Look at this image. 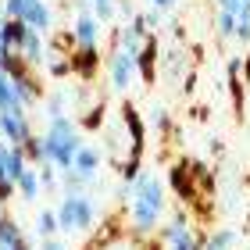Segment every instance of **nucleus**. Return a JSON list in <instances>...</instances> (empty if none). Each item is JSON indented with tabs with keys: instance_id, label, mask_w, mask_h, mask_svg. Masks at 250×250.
I'll use <instances>...</instances> for the list:
<instances>
[{
	"instance_id": "1",
	"label": "nucleus",
	"mask_w": 250,
	"mask_h": 250,
	"mask_svg": "<svg viewBox=\"0 0 250 250\" xmlns=\"http://www.w3.org/2000/svg\"><path fill=\"white\" fill-rule=\"evenodd\" d=\"M161 214H165V183L143 172L132 183V200L125 208V222L132 225V236H150L161 225Z\"/></svg>"
},
{
	"instance_id": "2",
	"label": "nucleus",
	"mask_w": 250,
	"mask_h": 250,
	"mask_svg": "<svg viewBox=\"0 0 250 250\" xmlns=\"http://www.w3.org/2000/svg\"><path fill=\"white\" fill-rule=\"evenodd\" d=\"M43 136V150H47V161L58 165L61 172H72L75 154L83 146V132L72 118H50V125L40 132Z\"/></svg>"
},
{
	"instance_id": "3",
	"label": "nucleus",
	"mask_w": 250,
	"mask_h": 250,
	"mask_svg": "<svg viewBox=\"0 0 250 250\" xmlns=\"http://www.w3.org/2000/svg\"><path fill=\"white\" fill-rule=\"evenodd\" d=\"M100 222L97 214V204L86 197H61V208H58V225L61 232H93Z\"/></svg>"
},
{
	"instance_id": "4",
	"label": "nucleus",
	"mask_w": 250,
	"mask_h": 250,
	"mask_svg": "<svg viewBox=\"0 0 250 250\" xmlns=\"http://www.w3.org/2000/svg\"><path fill=\"white\" fill-rule=\"evenodd\" d=\"M168 189L175 193V200L183 204H197L200 200V189H197V179H193V157H179V161L168 168Z\"/></svg>"
},
{
	"instance_id": "5",
	"label": "nucleus",
	"mask_w": 250,
	"mask_h": 250,
	"mask_svg": "<svg viewBox=\"0 0 250 250\" xmlns=\"http://www.w3.org/2000/svg\"><path fill=\"white\" fill-rule=\"evenodd\" d=\"M68 61H72V75L79 83H93L100 75V68L107 64V58L100 54V47H75L68 54Z\"/></svg>"
},
{
	"instance_id": "6",
	"label": "nucleus",
	"mask_w": 250,
	"mask_h": 250,
	"mask_svg": "<svg viewBox=\"0 0 250 250\" xmlns=\"http://www.w3.org/2000/svg\"><path fill=\"white\" fill-rule=\"evenodd\" d=\"M107 83H111V89L115 93H125L129 89V83H132V75H136V58L132 54H125V50H111L107 54Z\"/></svg>"
},
{
	"instance_id": "7",
	"label": "nucleus",
	"mask_w": 250,
	"mask_h": 250,
	"mask_svg": "<svg viewBox=\"0 0 250 250\" xmlns=\"http://www.w3.org/2000/svg\"><path fill=\"white\" fill-rule=\"evenodd\" d=\"M122 122H125V132H129V157H140L143 161V146H146V122L143 115L136 111L132 100H122Z\"/></svg>"
},
{
	"instance_id": "8",
	"label": "nucleus",
	"mask_w": 250,
	"mask_h": 250,
	"mask_svg": "<svg viewBox=\"0 0 250 250\" xmlns=\"http://www.w3.org/2000/svg\"><path fill=\"white\" fill-rule=\"evenodd\" d=\"M32 136V122H29V111H0V140L21 146Z\"/></svg>"
},
{
	"instance_id": "9",
	"label": "nucleus",
	"mask_w": 250,
	"mask_h": 250,
	"mask_svg": "<svg viewBox=\"0 0 250 250\" xmlns=\"http://www.w3.org/2000/svg\"><path fill=\"white\" fill-rule=\"evenodd\" d=\"M157 68H161V40L150 32V36L143 40V50L136 54V75L150 86L154 79H157Z\"/></svg>"
},
{
	"instance_id": "10",
	"label": "nucleus",
	"mask_w": 250,
	"mask_h": 250,
	"mask_svg": "<svg viewBox=\"0 0 250 250\" xmlns=\"http://www.w3.org/2000/svg\"><path fill=\"white\" fill-rule=\"evenodd\" d=\"M15 89H18V104L21 107H36L40 100H47V89H43V72H29V75H21L15 79Z\"/></svg>"
},
{
	"instance_id": "11",
	"label": "nucleus",
	"mask_w": 250,
	"mask_h": 250,
	"mask_svg": "<svg viewBox=\"0 0 250 250\" xmlns=\"http://www.w3.org/2000/svg\"><path fill=\"white\" fill-rule=\"evenodd\" d=\"M165 250H204L208 247V232L200 229H165Z\"/></svg>"
},
{
	"instance_id": "12",
	"label": "nucleus",
	"mask_w": 250,
	"mask_h": 250,
	"mask_svg": "<svg viewBox=\"0 0 250 250\" xmlns=\"http://www.w3.org/2000/svg\"><path fill=\"white\" fill-rule=\"evenodd\" d=\"M75 43H79V47H100V21H97V15H93V11H79V15H75Z\"/></svg>"
},
{
	"instance_id": "13",
	"label": "nucleus",
	"mask_w": 250,
	"mask_h": 250,
	"mask_svg": "<svg viewBox=\"0 0 250 250\" xmlns=\"http://www.w3.org/2000/svg\"><path fill=\"white\" fill-rule=\"evenodd\" d=\"M0 168H4L7 179H15V183H18V175L29 168L25 150H21V146H15V143H7V140H0Z\"/></svg>"
},
{
	"instance_id": "14",
	"label": "nucleus",
	"mask_w": 250,
	"mask_h": 250,
	"mask_svg": "<svg viewBox=\"0 0 250 250\" xmlns=\"http://www.w3.org/2000/svg\"><path fill=\"white\" fill-rule=\"evenodd\" d=\"M100 161H104V154H100L97 146H86V143H83V146H79V154H75L72 172H79L89 186H93V183H97V168H100Z\"/></svg>"
},
{
	"instance_id": "15",
	"label": "nucleus",
	"mask_w": 250,
	"mask_h": 250,
	"mask_svg": "<svg viewBox=\"0 0 250 250\" xmlns=\"http://www.w3.org/2000/svg\"><path fill=\"white\" fill-rule=\"evenodd\" d=\"M21 21H25L29 29L50 32V29H54V11H50L47 0H29V4H25V15H21Z\"/></svg>"
},
{
	"instance_id": "16",
	"label": "nucleus",
	"mask_w": 250,
	"mask_h": 250,
	"mask_svg": "<svg viewBox=\"0 0 250 250\" xmlns=\"http://www.w3.org/2000/svg\"><path fill=\"white\" fill-rule=\"evenodd\" d=\"M29 36V25L21 18H0V40L7 50H21V43Z\"/></svg>"
},
{
	"instance_id": "17",
	"label": "nucleus",
	"mask_w": 250,
	"mask_h": 250,
	"mask_svg": "<svg viewBox=\"0 0 250 250\" xmlns=\"http://www.w3.org/2000/svg\"><path fill=\"white\" fill-rule=\"evenodd\" d=\"M40 189H43V183H40V168H36V165H29L25 172L18 175V193H21L25 200H36V197H40Z\"/></svg>"
},
{
	"instance_id": "18",
	"label": "nucleus",
	"mask_w": 250,
	"mask_h": 250,
	"mask_svg": "<svg viewBox=\"0 0 250 250\" xmlns=\"http://www.w3.org/2000/svg\"><path fill=\"white\" fill-rule=\"evenodd\" d=\"M0 68L11 75V79H21V75H29V72H36L25 58H21V50H4V61H0Z\"/></svg>"
},
{
	"instance_id": "19",
	"label": "nucleus",
	"mask_w": 250,
	"mask_h": 250,
	"mask_svg": "<svg viewBox=\"0 0 250 250\" xmlns=\"http://www.w3.org/2000/svg\"><path fill=\"white\" fill-rule=\"evenodd\" d=\"M36 232H40V240L61 236V225H58V208H43V211L36 214Z\"/></svg>"
},
{
	"instance_id": "20",
	"label": "nucleus",
	"mask_w": 250,
	"mask_h": 250,
	"mask_svg": "<svg viewBox=\"0 0 250 250\" xmlns=\"http://www.w3.org/2000/svg\"><path fill=\"white\" fill-rule=\"evenodd\" d=\"M104 115H107V104H104V100H97L93 107H86V111H83V118H79V129H86V132L104 129Z\"/></svg>"
},
{
	"instance_id": "21",
	"label": "nucleus",
	"mask_w": 250,
	"mask_h": 250,
	"mask_svg": "<svg viewBox=\"0 0 250 250\" xmlns=\"http://www.w3.org/2000/svg\"><path fill=\"white\" fill-rule=\"evenodd\" d=\"M25 232H21V225L15 218H4L0 222V247H25Z\"/></svg>"
},
{
	"instance_id": "22",
	"label": "nucleus",
	"mask_w": 250,
	"mask_h": 250,
	"mask_svg": "<svg viewBox=\"0 0 250 250\" xmlns=\"http://www.w3.org/2000/svg\"><path fill=\"white\" fill-rule=\"evenodd\" d=\"M115 172H118L122 183H136L143 175V161L140 157H122V161H115Z\"/></svg>"
},
{
	"instance_id": "23",
	"label": "nucleus",
	"mask_w": 250,
	"mask_h": 250,
	"mask_svg": "<svg viewBox=\"0 0 250 250\" xmlns=\"http://www.w3.org/2000/svg\"><path fill=\"white\" fill-rule=\"evenodd\" d=\"M193 179H197L200 197H211V193H214V172L204 161H193Z\"/></svg>"
},
{
	"instance_id": "24",
	"label": "nucleus",
	"mask_w": 250,
	"mask_h": 250,
	"mask_svg": "<svg viewBox=\"0 0 250 250\" xmlns=\"http://www.w3.org/2000/svg\"><path fill=\"white\" fill-rule=\"evenodd\" d=\"M21 150H25L29 165H43V161H47V150H43V136H40V132H32L29 140L21 143Z\"/></svg>"
},
{
	"instance_id": "25",
	"label": "nucleus",
	"mask_w": 250,
	"mask_h": 250,
	"mask_svg": "<svg viewBox=\"0 0 250 250\" xmlns=\"http://www.w3.org/2000/svg\"><path fill=\"white\" fill-rule=\"evenodd\" d=\"M214 29H218L222 40H236V15H229V11H214Z\"/></svg>"
},
{
	"instance_id": "26",
	"label": "nucleus",
	"mask_w": 250,
	"mask_h": 250,
	"mask_svg": "<svg viewBox=\"0 0 250 250\" xmlns=\"http://www.w3.org/2000/svg\"><path fill=\"white\" fill-rule=\"evenodd\" d=\"M232 247H236V232L218 229V232L208 236V247H204V250H232Z\"/></svg>"
},
{
	"instance_id": "27",
	"label": "nucleus",
	"mask_w": 250,
	"mask_h": 250,
	"mask_svg": "<svg viewBox=\"0 0 250 250\" xmlns=\"http://www.w3.org/2000/svg\"><path fill=\"white\" fill-rule=\"evenodd\" d=\"M75 47H79V43H75V32H64V29H61V32H54V36H50V50H54V54H72Z\"/></svg>"
},
{
	"instance_id": "28",
	"label": "nucleus",
	"mask_w": 250,
	"mask_h": 250,
	"mask_svg": "<svg viewBox=\"0 0 250 250\" xmlns=\"http://www.w3.org/2000/svg\"><path fill=\"white\" fill-rule=\"evenodd\" d=\"M61 186H64V197H83V186H89L79 172H61Z\"/></svg>"
},
{
	"instance_id": "29",
	"label": "nucleus",
	"mask_w": 250,
	"mask_h": 250,
	"mask_svg": "<svg viewBox=\"0 0 250 250\" xmlns=\"http://www.w3.org/2000/svg\"><path fill=\"white\" fill-rule=\"evenodd\" d=\"M89 7H93L97 21H111L118 15V0H89Z\"/></svg>"
},
{
	"instance_id": "30",
	"label": "nucleus",
	"mask_w": 250,
	"mask_h": 250,
	"mask_svg": "<svg viewBox=\"0 0 250 250\" xmlns=\"http://www.w3.org/2000/svg\"><path fill=\"white\" fill-rule=\"evenodd\" d=\"M40 168V183H43V189H58V175H61V168L58 165H50V161H43V165H36Z\"/></svg>"
},
{
	"instance_id": "31",
	"label": "nucleus",
	"mask_w": 250,
	"mask_h": 250,
	"mask_svg": "<svg viewBox=\"0 0 250 250\" xmlns=\"http://www.w3.org/2000/svg\"><path fill=\"white\" fill-rule=\"evenodd\" d=\"M236 40H240V43H250V4H243L240 15H236Z\"/></svg>"
},
{
	"instance_id": "32",
	"label": "nucleus",
	"mask_w": 250,
	"mask_h": 250,
	"mask_svg": "<svg viewBox=\"0 0 250 250\" xmlns=\"http://www.w3.org/2000/svg\"><path fill=\"white\" fill-rule=\"evenodd\" d=\"M68 100L72 97H64V93H54V97H47V118H64V107H68Z\"/></svg>"
},
{
	"instance_id": "33",
	"label": "nucleus",
	"mask_w": 250,
	"mask_h": 250,
	"mask_svg": "<svg viewBox=\"0 0 250 250\" xmlns=\"http://www.w3.org/2000/svg\"><path fill=\"white\" fill-rule=\"evenodd\" d=\"M154 129L161 132V136H168V132H172V115H168L165 107H154Z\"/></svg>"
},
{
	"instance_id": "34",
	"label": "nucleus",
	"mask_w": 250,
	"mask_h": 250,
	"mask_svg": "<svg viewBox=\"0 0 250 250\" xmlns=\"http://www.w3.org/2000/svg\"><path fill=\"white\" fill-rule=\"evenodd\" d=\"M25 4H29V0H4L0 18H21V15H25Z\"/></svg>"
},
{
	"instance_id": "35",
	"label": "nucleus",
	"mask_w": 250,
	"mask_h": 250,
	"mask_svg": "<svg viewBox=\"0 0 250 250\" xmlns=\"http://www.w3.org/2000/svg\"><path fill=\"white\" fill-rule=\"evenodd\" d=\"M165 229H193V218H189V211H175L172 214V218H168V225H165Z\"/></svg>"
},
{
	"instance_id": "36",
	"label": "nucleus",
	"mask_w": 250,
	"mask_h": 250,
	"mask_svg": "<svg viewBox=\"0 0 250 250\" xmlns=\"http://www.w3.org/2000/svg\"><path fill=\"white\" fill-rule=\"evenodd\" d=\"M129 29L136 32V36H143V40L150 36V25H146V15H143V11H140V15H132V18H129Z\"/></svg>"
},
{
	"instance_id": "37",
	"label": "nucleus",
	"mask_w": 250,
	"mask_h": 250,
	"mask_svg": "<svg viewBox=\"0 0 250 250\" xmlns=\"http://www.w3.org/2000/svg\"><path fill=\"white\" fill-rule=\"evenodd\" d=\"M225 75L229 79H243V58H232L229 64H225Z\"/></svg>"
},
{
	"instance_id": "38",
	"label": "nucleus",
	"mask_w": 250,
	"mask_h": 250,
	"mask_svg": "<svg viewBox=\"0 0 250 250\" xmlns=\"http://www.w3.org/2000/svg\"><path fill=\"white\" fill-rule=\"evenodd\" d=\"M214 4H218V11H229V15H240V0H214Z\"/></svg>"
},
{
	"instance_id": "39",
	"label": "nucleus",
	"mask_w": 250,
	"mask_h": 250,
	"mask_svg": "<svg viewBox=\"0 0 250 250\" xmlns=\"http://www.w3.org/2000/svg\"><path fill=\"white\" fill-rule=\"evenodd\" d=\"M40 250H68V247H64V240L50 236V240H40Z\"/></svg>"
},
{
	"instance_id": "40",
	"label": "nucleus",
	"mask_w": 250,
	"mask_h": 250,
	"mask_svg": "<svg viewBox=\"0 0 250 250\" xmlns=\"http://www.w3.org/2000/svg\"><path fill=\"white\" fill-rule=\"evenodd\" d=\"M143 15H146V25H150V32H154V29H157V21H161V11L154 7V11H143Z\"/></svg>"
},
{
	"instance_id": "41",
	"label": "nucleus",
	"mask_w": 250,
	"mask_h": 250,
	"mask_svg": "<svg viewBox=\"0 0 250 250\" xmlns=\"http://www.w3.org/2000/svg\"><path fill=\"white\" fill-rule=\"evenodd\" d=\"M150 7H157V11H172L175 7V0H146Z\"/></svg>"
},
{
	"instance_id": "42",
	"label": "nucleus",
	"mask_w": 250,
	"mask_h": 250,
	"mask_svg": "<svg viewBox=\"0 0 250 250\" xmlns=\"http://www.w3.org/2000/svg\"><path fill=\"white\" fill-rule=\"evenodd\" d=\"M208 146H211L214 154H222V140H218V136H211V140H208Z\"/></svg>"
},
{
	"instance_id": "43",
	"label": "nucleus",
	"mask_w": 250,
	"mask_h": 250,
	"mask_svg": "<svg viewBox=\"0 0 250 250\" xmlns=\"http://www.w3.org/2000/svg\"><path fill=\"white\" fill-rule=\"evenodd\" d=\"M243 83L250 86V58H243Z\"/></svg>"
},
{
	"instance_id": "44",
	"label": "nucleus",
	"mask_w": 250,
	"mask_h": 250,
	"mask_svg": "<svg viewBox=\"0 0 250 250\" xmlns=\"http://www.w3.org/2000/svg\"><path fill=\"white\" fill-rule=\"evenodd\" d=\"M4 218H11V214H7V200H0V222Z\"/></svg>"
},
{
	"instance_id": "45",
	"label": "nucleus",
	"mask_w": 250,
	"mask_h": 250,
	"mask_svg": "<svg viewBox=\"0 0 250 250\" xmlns=\"http://www.w3.org/2000/svg\"><path fill=\"white\" fill-rule=\"evenodd\" d=\"M0 250H32V243H25V247H0Z\"/></svg>"
},
{
	"instance_id": "46",
	"label": "nucleus",
	"mask_w": 250,
	"mask_h": 250,
	"mask_svg": "<svg viewBox=\"0 0 250 250\" xmlns=\"http://www.w3.org/2000/svg\"><path fill=\"white\" fill-rule=\"evenodd\" d=\"M240 4H250V0H240Z\"/></svg>"
}]
</instances>
